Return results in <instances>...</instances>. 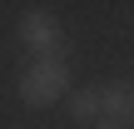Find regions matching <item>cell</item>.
I'll list each match as a JSON object with an SVG mask.
<instances>
[{
	"label": "cell",
	"mask_w": 134,
	"mask_h": 129,
	"mask_svg": "<svg viewBox=\"0 0 134 129\" xmlns=\"http://www.w3.org/2000/svg\"><path fill=\"white\" fill-rule=\"evenodd\" d=\"M65 89H70V65L65 60H35L20 75V99L25 104H55V99H65Z\"/></svg>",
	"instance_id": "cell-1"
},
{
	"label": "cell",
	"mask_w": 134,
	"mask_h": 129,
	"mask_svg": "<svg viewBox=\"0 0 134 129\" xmlns=\"http://www.w3.org/2000/svg\"><path fill=\"white\" fill-rule=\"evenodd\" d=\"M20 40H25V50H35V60H60V50H65V30L50 10H25Z\"/></svg>",
	"instance_id": "cell-2"
},
{
	"label": "cell",
	"mask_w": 134,
	"mask_h": 129,
	"mask_svg": "<svg viewBox=\"0 0 134 129\" xmlns=\"http://www.w3.org/2000/svg\"><path fill=\"white\" fill-rule=\"evenodd\" d=\"M129 114H134V89L124 80H114V85H99V119L104 124H124L129 129Z\"/></svg>",
	"instance_id": "cell-3"
},
{
	"label": "cell",
	"mask_w": 134,
	"mask_h": 129,
	"mask_svg": "<svg viewBox=\"0 0 134 129\" xmlns=\"http://www.w3.org/2000/svg\"><path fill=\"white\" fill-rule=\"evenodd\" d=\"M70 114H75L80 124H99V89H80V94L70 99Z\"/></svg>",
	"instance_id": "cell-4"
},
{
	"label": "cell",
	"mask_w": 134,
	"mask_h": 129,
	"mask_svg": "<svg viewBox=\"0 0 134 129\" xmlns=\"http://www.w3.org/2000/svg\"><path fill=\"white\" fill-rule=\"evenodd\" d=\"M94 129H124V124H104V119H99V124H94Z\"/></svg>",
	"instance_id": "cell-5"
}]
</instances>
